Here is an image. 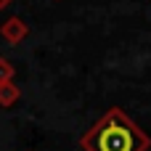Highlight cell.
Instances as JSON below:
<instances>
[{
  "instance_id": "obj_2",
  "label": "cell",
  "mask_w": 151,
  "mask_h": 151,
  "mask_svg": "<svg viewBox=\"0 0 151 151\" xmlns=\"http://www.w3.org/2000/svg\"><path fill=\"white\" fill-rule=\"evenodd\" d=\"M27 35H29V27H27V21L21 16H11V19H5L0 24V37L8 45H19Z\"/></svg>"
},
{
  "instance_id": "obj_4",
  "label": "cell",
  "mask_w": 151,
  "mask_h": 151,
  "mask_svg": "<svg viewBox=\"0 0 151 151\" xmlns=\"http://www.w3.org/2000/svg\"><path fill=\"white\" fill-rule=\"evenodd\" d=\"M13 77H16V69H13V64H11L8 58H0V85H5V82H13Z\"/></svg>"
},
{
  "instance_id": "obj_5",
  "label": "cell",
  "mask_w": 151,
  "mask_h": 151,
  "mask_svg": "<svg viewBox=\"0 0 151 151\" xmlns=\"http://www.w3.org/2000/svg\"><path fill=\"white\" fill-rule=\"evenodd\" d=\"M11 3H13V0H0V11H5V8H8Z\"/></svg>"
},
{
  "instance_id": "obj_3",
  "label": "cell",
  "mask_w": 151,
  "mask_h": 151,
  "mask_svg": "<svg viewBox=\"0 0 151 151\" xmlns=\"http://www.w3.org/2000/svg\"><path fill=\"white\" fill-rule=\"evenodd\" d=\"M19 98H21V90H19L16 82H5V85H0V106H3V109H11Z\"/></svg>"
},
{
  "instance_id": "obj_1",
  "label": "cell",
  "mask_w": 151,
  "mask_h": 151,
  "mask_svg": "<svg viewBox=\"0 0 151 151\" xmlns=\"http://www.w3.org/2000/svg\"><path fill=\"white\" fill-rule=\"evenodd\" d=\"M82 151H149L151 138L119 109L111 106L80 138Z\"/></svg>"
}]
</instances>
